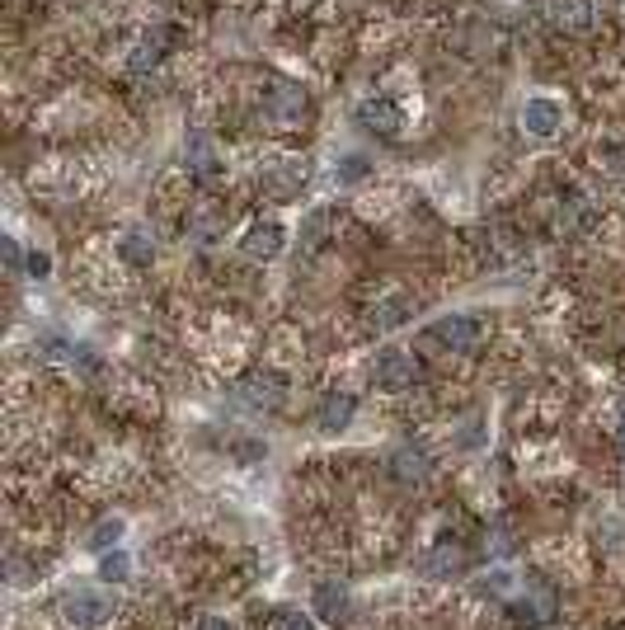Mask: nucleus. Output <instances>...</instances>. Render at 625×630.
<instances>
[{"label": "nucleus", "instance_id": "obj_9", "mask_svg": "<svg viewBox=\"0 0 625 630\" xmlns=\"http://www.w3.org/2000/svg\"><path fill=\"white\" fill-rule=\"evenodd\" d=\"M165 52H170V33H165V29H146V33L132 43L127 67H132V71H155V67L165 62Z\"/></svg>", "mask_w": 625, "mask_h": 630}, {"label": "nucleus", "instance_id": "obj_18", "mask_svg": "<svg viewBox=\"0 0 625 630\" xmlns=\"http://www.w3.org/2000/svg\"><path fill=\"white\" fill-rule=\"evenodd\" d=\"M316 612L329 617V621H344V612H348V593H344L339 583H320V588H316Z\"/></svg>", "mask_w": 625, "mask_h": 630}, {"label": "nucleus", "instance_id": "obj_12", "mask_svg": "<svg viewBox=\"0 0 625 630\" xmlns=\"http://www.w3.org/2000/svg\"><path fill=\"white\" fill-rule=\"evenodd\" d=\"M560 104L555 100H526L522 104V132L526 136H555L560 132Z\"/></svg>", "mask_w": 625, "mask_h": 630}, {"label": "nucleus", "instance_id": "obj_16", "mask_svg": "<svg viewBox=\"0 0 625 630\" xmlns=\"http://www.w3.org/2000/svg\"><path fill=\"white\" fill-rule=\"evenodd\" d=\"M593 170L607 180H625V142H597L593 146Z\"/></svg>", "mask_w": 625, "mask_h": 630}, {"label": "nucleus", "instance_id": "obj_14", "mask_svg": "<svg viewBox=\"0 0 625 630\" xmlns=\"http://www.w3.org/2000/svg\"><path fill=\"white\" fill-rule=\"evenodd\" d=\"M409 297H386L381 306H372V315H367V329H377V334H386V329H396V325H404L409 321Z\"/></svg>", "mask_w": 625, "mask_h": 630}, {"label": "nucleus", "instance_id": "obj_3", "mask_svg": "<svg viewBox=\"0 0 625 630\" xmlns=\"http://www.w3.org/2000/svg\"><path fill=\"white\" fill-rule=\"evenodd\" d=\"M62 612L66 621L75 626H104L113 612H119V602H113V593H104V588H71V593L62 598Z\"/></svg>", "mask_w": 625, "mask_h": 630}, {"label": "nucleus", "instance_id": "obj_23", "mask_svg": "<svg viewBox=\"0 0 625 630\" xmlns=\"http://www.w3.org/2000/svg\"><path fill=\"white\" fill-rule=\"evenodd\" d=\"M48 268H52V260H48V254H29V273H33V278H43Z\"/></svg>", "mask_w": 625, "mask_h": 630}, {"label": "nucleus", "instance_id": "obj_4", "mask_svg": "<svg viewBox=\"0 0 625 630\" xmlns=\"http://www.w3.org/2000/svg\"><path fill=\"white\" fill-rule=\"evenodd\" d=\"M372 377H377L381 390H409L419 382V358L409 348H386L372 367Z\"/></svg>", "mask_w": 625, "mask_h": 630}, {"label": "nucleus", "instance_id": "obj_25", "mask_svg": "<svg viewBox=\"0 0 625 630\" xmlns=\"http://www.w3.org/2000/svg\"><path fill=\"white\" fill-rule=\"evenodd\" d=\"M193 630H236V626H230L226 617H203V621L193 626Z\"/></svg>", "mask_w": 625, "mask_h": 630}, {"label": "nucleus", "instance_id": "obj_7", "mask_svg": "<svg viewBox=\"0 0 625 630\" xmlns=\"http://www.w3.org/2000/svg\"><path fill=\"white\" fill-rule=\"evenodd\" d=\"M240 400L254 405V409H283L287 382L278 377V372H249V377L240 382Z\"/></svg>", "mask_w": 625, "mask_h": 630}, {"label": "nucleus", "instance_id": "obj_15", "mask_svg": "<svg viewBox=\"0 0 625 630\" xmlns=\"http://www.w3.org/2000/svg\"><path fill=\"white\" fill-rule=\"evenodd\" d=\"M119 254H123L127 264L146 268V264L155 260V235H151V231H142V226H136V231H127L123 241H119Z\"/></svg>", "mask_w": 625, "mask_h": 630}, {"label": "nucleus", "instance_id": "obj_10", "mask_svg": "<svg viewBox=\"0 0 625 630\" xmlns=\"http://www.w3.org/2000/svg\"><path fill=\"white\" fill-rule=\"evenodd\" d=\"M283 241H287L283 222H254L245 231V254L249 260H273V254H283Z\"/></svg>", "mask_w": 625, "mask_h": 630}, {"label": "nucleus", "instance_id": "obj_26", "mask_svg": "<svg viewBox=\"0 0 625 630\" xmlns=\"http://www.w3.org/2000/svg\"><path fill=\"white\" fill-rule=\"evenodd\" d=\"M621 447H625V409H621Z\"/></svg>", "mask_w": 625, "mask_h": 630}, {"label": "nucleus", "instance_id": "obj_5", "mask_svg": "<svg viewBox=\"0 0 625 630\" xmlns=\"http://www.w3.org/2000/svg\"><path fill=\"white\" fill-rule=\"evenodd\" d=\"M545 19L564 33H588L597 24V0H545Z\"/></svg>", "mask_w": 625, "mask_h": 630}, {"label": "nucleus", "instance_id": "obj_19", "mask_svg": "<svg viewBox=\"0 0 625 630\" xmlns=\"http://www.w3.org/2000/svg\"><path fill=\"white\" fill-rule=\"evenodd\" d=\"M127 569H132V560L123 556V550H113V556H104L100 575H104V579H113V583H119V579H127Z\"/></svg>", "mask_w": 625, "mask_h": 630}, {"label": "nucleus", "instance_id": "obj_1", "mask_svg": "<svg viewBox=\"0 0 625 630\" xmlns=\"http://www.w3.org/2000/svg\"><path fill=\"white\" fill-rule=\"evenodd\" d=\"M306 113H310V100H306V90H301V85L283 81V75L264 81V90H259V118H264L268 128L291 132V128H301V123H306Z\"/></svg>", "mask_w": 625, "mask_h": 630}, {"label": "nucleus", "instance_id": "obj_17", "mask_svg": "<svg viewBox=\"0 0 625 630\" xmlns=\"http://www.w3.org/2000/svg\"><path fill=\"white\" fill-rule=\"evenodd\" d=\"M465 565V550L461 546H452V541H442L433 556L423 560V575H433V579H442V575H457V569Z\"/></svg>", "mask_w": 625, "mask_h": 630}, {"label": "nucleus", "instance_id": "obj_6", "mask_svg": "<svg viewBox=\"0 0 625 630\" xmlns=\"http://www.w3.org/2000/svg\"><path fill=\"white\" fill-rule=\"evenodd\" d=\"M184 165H188V174H198V180H222V174H226L222 151H217V142H212L207 132H193L184 142Z\"/></svg>", "mask_w": 625, "mask_h": 630}, {"label": "nucleus", "instance_id": "obj_11", "mask_svg": "<svg viewBox=\"0 0 625 630\" xmlns=\"http://www.w3.org/2000/svg\"><path fill=\"white\" fill-rule=\"evenodd\" d=\"M354 415H358V400L348 396V390H325V400H320V409H316V419H320L325 433L348 428V424H354Z\"/></svg>", "mask_w": 625, "mask_h": 630}, {"label": "nucleus", "instance_id": "obj_8", "mask_svg": "<svg viewBox=\"0 0 625 630\" xmlns=\"http://www.w3.org/2000/svg\"><path fill=\"white\" fill-rule=\"evenodd\" d=\"M358 128H367L372 136H400V128H404V113H400V104L396 100H362L358 104Z\"/></svg>", "mask_w": 625, "mask_h": 630}, {"label": "nucleus", "instance_id": "obj_22", "mask_svg": "<svg viewBox=\"0 0 625 630\" xmlns=\"http://www.w3.org/2000/svg\"><path fill=\"white\" fill-rule=\"evenodd\" d=\"M484 593L508 598V593H513V575H503V569H499V575H490V583H484Z\"/></svg>", "mask_w": 625, "mask_h": 630}, {"label": "nucleus", "instance_id": "obj_20", "mask_svg": "<svg viewBox=\"0 0 625 630\" xmlns=\"http://www.w3.org/2000/svg\"><path fill=\"white\" fill-rule=\"evenodd\" d=\"M273 630H316V621L301 617V612H283L278 621H273Z\"/></svg>", "mask_w": 625, "mask_h": 630}, {"label": "nucleus", "instance_id": "obj_13", "mask_svg": "<svg viewBox=\"0 0 625 630\" xmlns=\"http://www.w3.org/2000/svg\"><path fill=\"white\" fill-rule=\"evenodd\" d=\"M390 476L400 485H419V480H428V457L419 447H400L396 457H390Z\"/></svg>", "mask_w": 625, "mask_h": 630}, {"label": "nucleus", "instance_id": "obj_27", "mask_svg": "<svg viewBox=\"0 0 625 630\" xmlns=\"http://www.w3.org/2000/svg\"><path fill=\"white\" fill-rule=\"evenodd\" d=\"M621 466H625V447H621Z\"/></svg>", "mask_w": 625, "mask_h": 630}, {"label": "nucleus", "instance_id": "obj_24", "mask_svg": "<svg viewBox=\"0 0 625 630\" xmlns=\"http://www.w3.org/2000/svg\"><path fill=\"white\" fill-rule=\"evenodd\" d=\"M6 264H10L14 278H19V264H24V254H19V245H14V241H6Z\"/></svg>", "mask_w": 625, "mask_h": 630}, {"label": "nucleus", "instance_id": "obj_21", "mask_svg": "<svg viewBox=\"0 0 625 630\" xmlns=\"http://www.w3.org/2000/svg\"><path fill=\"white\" fill-rule=\"evenodd\" d=\"M119 537H123V522H119V518H113V522H104L100 531H94V546H100V550H109V546H113V541H119Z\"/></svg>", "mask_w": 625, "mask_h": 630}, {"label": "nucleus", "instance_id": "obj_2", "mask_svg": "<svg viewBox=\"0 0 625 630\" xmlns=\"http://www.w3.org/2000/svg\"><path fill=\"white\" fill-rule=\"evenodd\" d=\"M480 339H484V325L475 315H442V321H433L423 334V344H433L442 353H475Z\"/></svg>", "mask_w": 625, "mask_h": 630}]
</instances>
